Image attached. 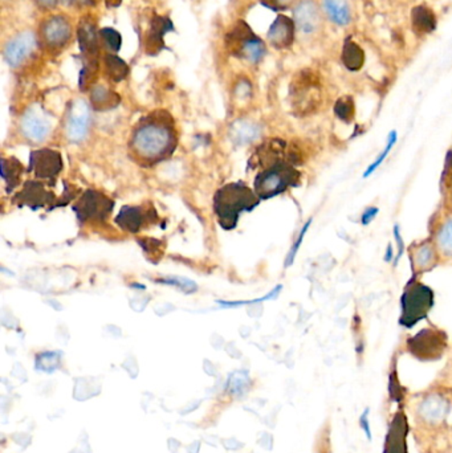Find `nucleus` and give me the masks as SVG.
Returning a JSON list of instances; mask_svg holds the SVG:
<instances>
[{
  "label": "nucleus",
  "instance_id": "f257e3e1",
  "mask_svg": "<svg viewBox=\"0 0 452 453\" xmlns=\"http://www.w3.org/2000/svg\"><path fill=\"white\" fill-rule=\"evenodd\" d=\"M176 146L174 119L166 110H156L140 119L129 139L131 158L146 167L169 160Z\"/></svg>",
  "mask_w": 452,
  "mask_h": 453
},
{
  "label": "nucleus",
  "instance_id": "f03ea898",
  "mask_svg": "<svg viewBox=\"0 0 452 453\" xmlns=\"http://www.w3.org/2000/svg\"><path fill=\"white\" fill-rule=\"evenodd\" d=\"M260 200L256 192L242 182L220 187L214 196V212L219 225L224 230L236 228L240 214L252 211Z\"/></svg>",
  "mask_w": 452,
  "mask_h": 453
},
{
  "label": "nucleus",
  "instance_id": "7ed1b4c3",
  "mask_svg": "<svg viewBox=\"0 0 452 453\" xmlns=\"http://www.w3.org/2000/svg\"><path fill=\"white\" fill-rule=\"evenodd\" d=\"M434 291L412 277L408 282L401 297V317L399 323L408 329L414 327L424 320L434 307Z\"/></svg>",
  "mask_w": 452,
  "mask_h": 453
},
{
  "label": "nucleus",
  "instance_id": "20e7f679",
  "mask_svg": "<svg viewBox=\"0 0 452 453\" xmlns=\"http://www.w3.org/2000/svg\"><path fill=\"white\" fill-rule=\"evenodd\" d=\"M301 174L292 164H277L262 170L253 180V191L260 199H271L299 186Z\"/></svg>",
  "mask_w": 452,
  "mask_h": 453
},
{
  "label": "nucleus",
  "instance_id": "39448f33",
  "mask_svg": "<svg viewBox=\"0 0 452 453\" xmlns=\"http://www.w3.org/2000/svg\"><path fill=\"white\" fill-rule=\"evenodd\" d=\"M74 191L72 187L65 183V189L62 192V196H56L53 191H49L45 187V183L40 180H28L23 186V189L19 191L14 198V203L22 207L27 205L32 210L44 208L48 207V210H52L55 207H62L68 205L74 196Z\"/></svg>",
  "mask_w": 452,
  "mask_h": 453
},
{
  "label": "nucleus",
  "instance_id": "423d86ee",
  "mask_svg": "<svg viewBox=\"0 0 452 453\" xmlns=\"http://www.w3.org/2000/svg\"><path fill=\"white\" fill-rule=\"evenodd\" d=\"M115 202L97 190H87L77 199L73 205V211L77 219L83 223H103L110 216Z\"/></svg>",
  "mask_w": 452,
  "mask_h": 453
},
{
  "label": "nucleus",
  "instance_id": "0eeeda50",
  "mask_svg": "<svg viewBox=\"0 0 452 453\" xmlns=\"http://www.w3.org/2000/svg\"><path fill=\"white\" fill-rule=\"evenodd\" d=\"M447 349L444 332L427 327L408 339V350L419 361H437Z\"/></svg>",
  "mask_w": 452,
  "mask_h": 453
},
{
  "label": "nucleus",
  "instance_id": "6e6552de",
  "mask_svg": "<svg viewBox=\"0 0 452 453\" xmlns=\"http://www.w3.org/2000/svg\"><path fill=\"white\" fill-rule=\"evenodd\" d=\"M297 162V155L290 150L288 144L281 139H268L256 148L248 162L252 169H269L277 164H292Z\"/></svg>",
  "mask_w": 452,
  "mask_h": 453
},
{
  "label": "nucleus",
  "instance_id": "1a4fd4ad",
  "mask_svg": "<svg viewBox=\"0 0 452 453\" xmlns=\"http://www.w3.org/2000/svg\"><path fill=\"white\" fill-rule=\"evenodd\" d=\"M117 225L129 232L138 234L151 225H156L160 221L157 210L151 203L144 205H124L116 216Z\"/></svg>",
  "mask_w": 452,
  "mask_h": 453
},
{
  "label": "nucleus",
  "instance_id": "9d476101",
  "mask_svg": "<svg viewBox=\"0 0 452 453\" xmlns=\"http://www.w3.org/2000/svg\"><path fill=\"white\" fill-rule=\"evenodd\" d=\"M62 167L61 154L56 150L40 148L32 151L29 155V173L36 176V179L47 180L48 186H55Z\"/></svg>",
  "mask_w": 452,
  "mask_h": 453
},
{
  "label": "nucleus",
  "instance_id": "9b49d317",
  "mask_svg": "<svg viewBox=\"0 0 452 453\" xmlns=\"http://www.w3.org/2000/svg\"><path fill=\"white\" fill-rule=\"evenodd\" d=\"M22 132L33 142H42L52 129L51 119L45 114L42 108L32 106L22 117Z\"/></svg>",
  "mask_w": 452,
  "mask_h": 453
},
{
  "label": "nucleus",
  "instance_id": "f8f14e48",
  "mask_svg": "<svg viewBox=\"0 0 452 453\" xmlns=\"http://www.w3.org/2000/svg\"><path fill=\"white\" fill-rule=\"evenodd\" d=\"M72 36V27L67 17L52 16L42 26V39L47 48L55 51L69 42Z\"/></svg>",
  "mask_w": 452,
  "mask_h": 453
},
{
  "label": "nucleus",
  "instance_id": "ddd939ff",
  "mask_svg": "<svg viewBox=\"0 0 452 453\" xmlns=\"http://www.w3.org/2000/svg\"><path fill=\"white\" fill-rule=\"evenodd\" d=\"M293 17L297 30L305 35H313L321 28L322 17L315 0H300L293 10Z\"/></svg>",
  "mask_w": 452,
  "mask_h": 453
},
{
  "label": "nucleus",
  "instance_id": "4468645a",
  "mask_svg": "<svg viewBox=\"0 0 452 453\" xmlns=\"http://www.w3.org/2000/svg\"><path fill=\"white\" fill-rule=\"evenodd\" d=\"M35 45V35L31 31H24L7 43L4 48V59L11 67H19L24 60L28 59Z\"/></svg>",
  "mask_w": 452,
  "mask_h": 453
},
{
  "label": "nucleus",
  "instance_id": "2eb2a0df",
  "mask_svg": "<svg viewBox=\"0 0 452 453\" xmlns=\"http://www.w3.org/2000/svg\"><path fill=\"white\" fill-rule=\"evenodd\" d=\"M90 113L84 100H76L69 109L67 119V134L72 142L81 141L87 132Z\"/></svg>",
  "mask_w": 452,
  "mask_h": 453
},
{
  "label": "nucleus",
  "instance_id": "dca6fc26",
  "mask_svg": "<svg viewBox=\"0 0 452 453\" xmlns=\"http://www.w3.org/2000/svg\"><path fill=\"white\" fill-rule=\"evenodd\" d=\"M408 431L406 416L398 412L389 425L383 453H408Z\"/></svg>",
  "mask_w": 452,
  "mask_h": 453
},
{
  "label": "nucleus",
  "instance_id": "f3484780",
  "mask_svg": "<svg viewBox=\"0 0 452 453\" xmlns=\"http://www.w3.org/2000/svg\"><path fill=\"white\" fill-rule=\"evenodd\" d=\"M449 409L450 403L446 398L439 394H431L423 399L418 413L426 423L437 424L444 420Z\"/></svg>",
  "mask_w": 452,
  "mask_h": 453
},
{
  "label": "nucleus",
  "instance_id": "a211bd4d",
  "mask_svg": "<svg viewBox=\"0 0 452 453\" xmlns=\"http://www.w3.org/2000/svg\"><path fill=\"white\" fill-rule=\"evenodd\" d=\"M296 24L288 16L278 15L268 31V40L277 49L291 46L294 40Z\"/></svg>",
  "mask_w": 452,
  "mask_h": 453
},
{
  "label": "nucleus",
  "instance_id": "6ab92c4d",
  "mask_svg": "<svg viewBox=\"0 0 452 453\" xmlns=\"http://www.w3.org/2000/svg\"><path fill=\"white\" fill-rule=\"evenodd\" d=\"M173 30V23L169 17L156 15L150 22V31L146 37V53L147 55H157L165 48L163 36Z\"/></svg>",
  "mask_w": 452,
  "mask_h": 453
},
{
  "label": "nucleus",
  "instance_id": "aec40b11",
  "mask_svg": "<svg viewBox=\"0 0 452 453\" xmlns=\"http://www.w3.org/2000/svg\"><path fill=\"white\" fill-rule=\"evenodd\" d=\"M437 244L423 241L411 250V265L415 273H423L434 269L437 264Z\"/></svg>",
  "mask_w": 452,
  "mask_h": 453
},
{
  "label": "nucleus",
  "instance_id": "412c9836",
  "mask_svg": "<svg viewBox=\"0 0 452 453\" xmlns=\"http://www.w3.org/2000/svg\"><path fill=\"white\" fill-rule=\"evenodd\" d=\"M77 36H78L80 49L87 56V59L97 60L100 46H99V37H97L94 23L84 17L78 26Z\"/></svg>",
  "mask_w": 452,
  "mask_h": 453
},
{
  "label": "nucleus",
  "instance_id": "4be33fe9",
  "mask_svg": "<svg viewBox=\"0 0 452 453\" xmlns=\"http://www.w3.org/2000/svg\"><path fill=\"white\" fill-rule=\"evenodd\" d=\"M411 26L418 35L433 33L437 28V16L431 8L426 6H417L411 11Z\"/></svg>",
  "mask_w": 452,
  "mask_h": 453
},
{
  "label": "nucleus",
  "instance_id": "5701e85b",
  "mask_svg": "<svg viewBox=\"0 0 452 453\" xmlns=\"http://www.w3.org/2000/svg\"><path fill=\"white\" fill-rule=\"evenodd\" d=\"M322 10L338 27H346L351 22V10L346 0H322Z\"/></svg>",
  "mask_w": 452,
  "mask_h": 453
},
{
  "label": "nucleus",
  "instance_id": "b1692460",
  "mask_svg": "<svg viewBox=\"0 0 452 453\" xmlns=\"http://www.w3.org/2000/svg\"><path fill=\"white\" fill-rule=\"evenodd\" d=\"M365 59L364 49L355 42L346 39L341 52V61L344 67L350 72H358L364 67Z\"/></svg>",
  "mask_w": 452,
  "mask_h": 453
},
{
  "label": "nucleus",
  "instance_id": "393cba45",
  "mask_svg": "<svg viewBox=\"0 0 452 453\" xmlns=\"http://www.w3.org/2000/svg\"><path fill=\"white\" fill-rule=\"evenodd\" d=\"M0 166H1V178L6 182L7 192H11L20 185V179L24 173V167L15 157L1 158Z\"/></svg>",
  "mask_w": 452,
  "mask_h": 453
},
{
  "label": "nucleus",
  "instance_id": "a878e982",
  "mask_svg": "<svg viewBox=\"0 0 452 453\" xmlns=\"http://www.w3.org/2000/svg\"><path fill=\"white\" fill-rule=\"evenodd\" d=\"M90 101L97 112H105L118 106V103H121V97L116 92L99 85L92 89Z\"/></svg>",
  "mask_w": 452,
  "mask_h": 453
},
{
  "label": "nucleus",
  "instance_id": "bb28decb",
  "mask_svg": "<svg viewBox=\"0 0 452 453\" xmlns=\"http://www.w3.org/2000/svg\"><path fill=\"white\" fill-rule=\"evenodd\" d=\"M253 36H255V33L248 27L247 24L244 22H239V23H236L233 30L227 36V46L230 48L233 55L239 58L242 46Z\"/></svg>",
  "mask_w": 452,
  "mask_h": 453
},
{
  "label": "nucleus",
  "instance_id": "cd10ccee",
  "mask_svg": "<svg viewBox=\"0 0 452 453\" xmlns=\"http://www.w3.org/2000/svg\"><path fill=\"white\" fill-rule=\"evenodd\" d=\"M105 72L112 81L119 83L128 77L129 67L124 60L119 59L116 55H106L105 56Z\"/></svg>",
  "mask_w": 452,
  "mask_h": 453
},
{
  "label": "nucleus",
  "instance_id": "c85d7f7f",
  "mask_svg": "<svg viewBox=\"0 0 452 453\" xmlns=\"http://www.w3.org/2000/svg\"><path fill=\"white\" fill-rule=\"evenodd\" d=\"M435 244L439 252L447 257H452V218L446 220L437 230Z\"/></svg>",
  "mask_w": 452,
  "mask_h": 453
},
{
  "label": "nucleus",
  "instance_id": "c756f323",
  "mask_svg": "<svg viewBox=\"0 0 452 453\" xmlns=\"http://www.w3.org/2000/svg\"><path fill=\"white\" fill-rule=\"evenodd\" d=\"M265 55V45L262 40L255 35L251 37L246 44L242 46L239 58H244L251 62H259Z\"/></svg>",
  "mask_w": 452,
  "mask_h": 453
},
{
  "label": "nucleus",
  "instance_id": "7c9ffc66",
  "mask_svg": "<svg viewBox=\"0 0 452 453\" xmlns=\"http://www.w3.org/2000/svg\"><path fill=\"white\" fill-rule=\"evenodd\" d=\"M335 114L342 122L349 123L355 116V103L350 96H344L337 100L335 105Z\"/></svg>",
  "mask_w": 452,
  "mask_h": 453
},
{
  "label": "nucleus",
  "instance_id": "2f4dec72",
  "mask_svg": "<svg viewBox=\"0 0 452 453\" xmlns=\"http://www.w3.org/2000/svg\"><path fill=\"white\" fill-rule=\"evenodd\" d=\"M396 142H398V133L395 132V130H392V132L389 133V135H387V141H386V146H385V148L380 151V154H379L378 157L376 158V161L373 162V163H371V164L365 170L364 176H362L365 179L371 176V174L378 169L379 166L385 162V160L387 158V155L390 154V151L393 150V147L395 146Z\"/></svg>",
  "mask_w": 452,
  "mask_h": 453
},
{
  "label": "nucleus",
  "instance_id": "473e14b6",
  "mask_svg": "<svg viewBox=\"0 0 452 453\" xmlns=\"http://www.w3.org/2000/svg\"><path fill=\"white\" fill-rule=\"evenodd\" d=\"M97 74H99V62L97 60H87L85 67L83 68L81 74H80V89L83 92H87L89 89L93 87L96 78H97Z\"/></svg>",
  "mask_w": 452,
  "mask_h": 453
},
{
  "label": "nucleus",
  "instance_id": "72a5a7b5",
  "mask_svg": "<svg viewBox=\"0 0 452 453\" xmlns=\"http://www.w3.org/2000/svg\"><path fill=\"white\" fill-rule=\"evenodd\" d=\"M58 365H60V354L58 352H52V351L40 352L36 357V362H35L36 370L37 371H44V373L55 371Z\"/></svg>",
  "mask_w": 452,
  "mask_h": 453
},
{
  "label": "nucleus",
  "instance_id": "f704fd0d",
  "mask_svg": "<svg viewBox=\"0 0 452 453\" xmlns=\"http://www.w3.org/2000/svg\"><path fill=\"white\" fill-rule=\"evenodd\" d=\"M101 36L103 42L109 46L110 51L113 52H118L121 44H122V37L121 35L113 28H103L101 30Z\"/></svg>",
  "mask_w": 452,
  "mask_h": 453
},
{
  "label": "nucleus",
  "instance_id": "c9c22d12",
  "mask_svg": "<svg viewBox=\"0 0 452 453\" xmlns=\"http://www.w3.org/2000/svg\"><path fill=\"white\" fill-rule=\"evenodd\" d=\"M312 221H313V220L309 219L308 221H306L305 224L303 225V228H301V231H300V234L297 236V240H296V241H294V244L292 246L291 250H290V253H288V256H287V260H285V266H291L292 264H293V262H294V257H296V255H297L299 249H300L301 244H303V241H304V237H305L306 232H308V230H309V227H310Z\"/></svg>",
  "mask_w": 452,
  "mask_h": 453
},
{
  "label": "nucleus",
  "instance_id": "e433bc0d",
  "mask_svg": "<svg viewBox=\"0 0 452 453\" xmlns=\"http://www.w3.org/2000/svg\"><path fill=\"white\" fill-rule=\"evenodd\" d=\"M160 282H165V284H171V285H175L178 288H181L182 291L185 292L192 293L195 292L198 289L196 284L190 281V280H186V278H179V277H169V278H162L160 280Z\"/></svg>",
  "mask_w": 452,
  "mask_h": 453
},
{
  "label": "nucleus",
  "instance_id": "4c0bfd02",
  "mask_svg": "<svg viewBox=\"0 0 452 453\" xmlns=\"http://www.w3.org/2000/svg\"><path fill=\"white\" fill-rule=\"evenodd\" d=\"M393 234L394 239H395V243H396V248H398V252H396V255H395V259H394L393 262V266L395 268V266L398 265V263H399L401 257H402V256H403V253H405L406 244H405V241H403V237H402V234H401V228H399V224H395V225H394Z\"/></svg>",
  "mask_w": 452,
  "mask_h": 453
},
{
  "label": "nucleus",
  "instance_id": "58836bf2",
  "mask_svg": "<svg viewBox=\"0 0 452 453\" xmlns=\"http://www.w3.org/2000/svg\"><path fill=\"white\" fill-rule=\"evenodd\" d=\"M378 207H367V208L365 210L364 212H362V215H361V224H362L364 227L369 225V224H370L373 220L377 218V215H378Z\"/></svg>",
  "mask_w": 452,
  "mask_h": 453
},
{
  "label": "nucleus",
  "instance_id": "ea45409f",
  "mask_svg": "<svg viewBox=\"0 0 452 453\" xmlns=\"http://www.w3.org/2000/svg\"><path fill=\"white\" fill-rule=\"evenodd\" d=\"M369 411H370L369 409H365L362 415L360 416V427L362 428L365 436L369 438V440H371L373 436H371V427H370V420H369V415H370Z\"/></svg>",
  "mask_w": 452,
  "mask_h": 453
},
{
  "label": "nucleus",
  "instance_id": "a19ab883",
  "mask_svg": "<svg viewBox=\"0 0 452 453\" xmlns=\"http://www.w3.org/2000/svg\"><path fill=\"white\" fill-rule=\"evenodd\" d=\"M262 4L272 11H281L288 6V0H262Z\"/></svg>",
  "mask_w": 452,
  "mask_h": 453
},
{
  "label": "nucleus",
  "instance_id": "79ce46f5",
  "mask_svg": "<svg viewBox=\"0 0 452 453\" xmlns=\"http://www.w3.org/2000/svg\"><path fill=\"white\" fill-rule=\"evenodd\" d=\"M389 391H390V396L395 399V400H399L401 396H402V391H401V387H399V383H398V379L395 377V374H392L390 375V384H389Z\"/></svg>",
  "mask_w": 452,
  "mask_h": 453
},
{
  "label": "nucleus",
  "instance_id": "37998d69",
  "mask_svg": "<svg viewBox=\"0 0 452 453\" xmlns=\"http://www.w3.org/2000/svg\"><path fill=\"white\" fill-rule=\"evenodd\" d=\"M35 1L43 10H52L58 4V0H35Z\"/></svg>",
  "mask_w": 452,
  "mask_h": 453
},
{
  "label": "nucleus",
  "instance_id": "c03bdc74",
  "mask_svg": "<svg viewBox=\"0 0 452 453\" xmlns=\"http://www.w3.org/2000/svg\"><path fill=\"white\" fill-rule=\"evenodd\" d=\"M394 259H395V255H394L393 246L389 244V246H387V249H386V253H385L383 260H385L386 263H393Z\"/></svg>",
  "mask_w": 452,
  "mask_h": 453
},
{
  "label": "nucleus",
  "instance_id": "a18cd8bd",
  "mask_svg": "<svg viewBox=\"0 0 452 453\" xmlns=\"http://www.w3.org/2000/svg\"><path fill=\"white\" fill-rule=\"evenodd\" d=\"M108 7H117L121 4V0H105Z\"/></svg>",
  "mask_w": 452,
  "mask_h": 453
},
{
  "label": "nucleus",
  "instance_id": "49530a36",
  "mask_svg": "<svg viewBox=\"0 0 452 453\" xmlns=\"http://www.w3.org/2000/svg\"><path fill=\"white\" fill-rule=\"evenodd\" d=\"M65 1H71V0H65Z\"/></svg>",
  "mask_w": 452,
  "mask_h": 453
}]
</instances>
